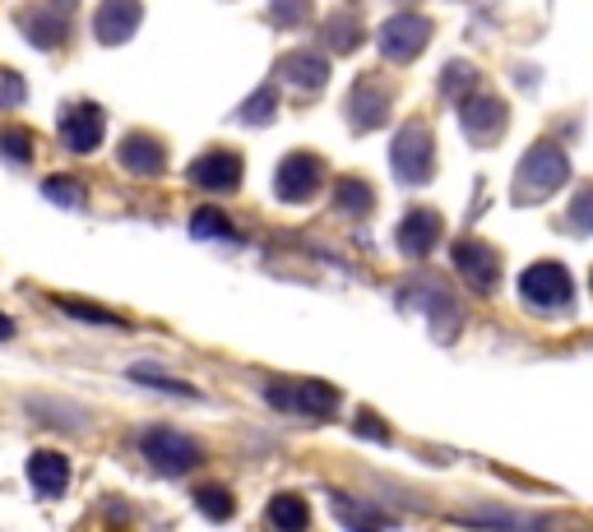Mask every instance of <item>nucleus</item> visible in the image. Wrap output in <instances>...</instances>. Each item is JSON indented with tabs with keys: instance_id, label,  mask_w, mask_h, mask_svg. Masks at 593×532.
Here are the masks:
<instances>
[{
	"instance_id": "f257e3e1",
	"label": "nucleus",
	"mask_w": 593,
	"mask_h": 532,
	"mask_svg": "<svg viewBox=\"0 0 593 532\" xmlns=\"http://www.w3.org/2000/svg\"><path fill=\"white\" fill-rule=\"evenodd\" d=\"M565 176H571V163H565L561 144H533L524 153L520 172H514V200L520 204H533V200H548L552 191H561Z\"/></svg>"
},
{
	"instance_id": "f03ea898",
	"label": "nucleus",
	"mask_w": 593,
	"mask_h": 532,
	"mask_svg": "<svg viewBox=\"0 0 593 532\" xmlns=\"http://www.w3.org/2000/svg\"><path fill=\"white\" fill-rule=\"evenodd\" d=\"M520 297H524V306L543 310V315H561L575 306V278L565 274V264L538 259L520 274Z\"/></svg>"
},
{
	"instance_id": "7ed1b4c3",
	"label": "nucleus",
	"mask_w": 593,
	"mask_h": 532,
	"mask_svg": "<svg viewBox=\"0 0 593 532\" xmlns=\"http://www.w3.org/2000/svg\"><path fill=\"white\" fill-rule=\"evenodd\" d=\"M390 167H395V176H399L403 185L431 181V172H436V144H431V130H427L422 121L403 125L399 135H395V144H390Z\"/></svg>"
},
{
	"instance_id": "20e7f679",
	"label": "nucleus",
	"mask_w": 593,
	"mask_h": 532,
	"mask_svg": "<svg viewBox=\"0 0 593 532\" xmlns=\"http://www.w3.org/2000/svg\"><path fill=\"white\" fill-rule=\"evenodd\" d=\"M140 454L167 477H186L200 463V444L182 431H172V426H153V431L140 436Z\"/></svg>"
},
{
	"instance_id": "39448f33",
	"label": "nucleus",
	"mask_w": 593,
	"mask_h": 532,
	"mask_svg": "<svg viewBox=\"0 0 593 532\" xmlns=\"http://www.w3.org/2000/svg\"><path fill=\"white\" fill-rule=\"evenodd\" d=\"M265 398L278 408V412H293V417H311V421H325L339 412V393L320 380H301V385H274L265 389Z\"/></svg>"
},
{
	"instance_id": "423d86ee",
	"label": "nucleus",
	"mask_w": 593,
	"mask_h": 532,
	"mask_svg": "<svg viewBox=\"0 0 593 532\" xmlns=\"http://www.w3.org/2000/svg\"><path fill=\"white\" fill-rule=\"evenodd\" d=\"M505 121H510V112H505L501 98L478 93V89L469 98H459V125H463V135H469L473 144H497Z\"/></svg>"
},
{
	"instance_id": "0eeeda50",
	"label": "nucleus",
	"mask_w": 593,
	"mask_h": 532,
	"mask_svg": "<svg viewBox=\"0 0 593 532\" xmlns=\"http://www.w3.org/2000/svg\"><path fill=\"white\" fill-rule=\"evenodd\" d=\"M325 181V163L316 153H288L274 172V195L288 200V204H306Z\"/></svg>"
},
{
	"instance_id": "6e6552de",
	"label": "nucleus",
	"mask_w": 593,
	"mask_h": 532,
	"mask_svg": "<svg viewBox=\"0 0 593 532\" xmlns=\"http://www.w3.org/2000/svg\"><path fill=\"white\" fill-rule=\"evenodd\" d=\"M376 42H380V57H385V61L408 65V61L431 42V23H427L422 14H395V19L376 33Z\"/></svg>"
},
{
	"instance_id": "1a4fd4ad",
	"label": "nucleus",
	"mask_w": 593,
	"mask_h": 532,
	"mask_svg": "<svg viewBox=\"0 0 593 532\" xmlns=\"http://www.w3.org/2000/svg\"><path fill=\"white\" fill-rule=\"evenodd\" d=\"M450 259H454V269L463 274V283H469L473 291H492L497 278H501V255L487 242H478V236H463V242H454Z\"/></svg>"
},
{
	"instance_id": "9d476101",
	"label": "nucleus",
	"mask_w": 593,
	"mask_h": 532,
	"mask_svg": "<svg viewBox=\"0 0 593 532\" xmlns=\"http://www.w3.org/2000/svg\"><path fill=\"white\" fill-rule=\"evenodd\" d=\"M108 135V112L98 102H74L61 112V140L70 153H93Z\"/></svg>"
},
{
	"instance_id": "9b49d317",
	"label": "nucleus",
	"mask_w": 593,
	"mask_h": 532,
	"mask_svg": "<svg viewBox=\"0 0 593 532\" xmlns=\"http://www.w3.org/2000/svg\"><path fill=\"white\" fill-rule=\"evenodd\" d=\"M140 19H144L140 0H102L98 14H93V33H98L102 47H121V42L135 38Z\"/></svg>"
},
{
	"instance_id": "f8f14e48",
	"label": "nucleus",
	"mask_w": 593,
	"mask_h": 532,
	"mask_svg": "<svg viewBox=\"0 0 593 532\" xmlns=\"http://www.w3.org/2000/svg\"><path fill=\"white\" fill-rule=\"evenodd\" d=\"M191 181L200 185V191H237L242 185V153H232V149L200 153L191 163Z\"/></svg>"
},
{
	"instance_id": "ddd939ff",
	"label": "nucleus",
	"mask_w": 593,
	"mask_h": 532,
	"mask_svg": "<svg viewBox=\"0 0 593 532\" xmlns=\"http://www.w3.org/2000/svg\"><path fill=\"white\" fill-rule=\"evenodd\" d=\"M348 121H352V130H380L390 121V93H385L376 79H362V84L348 93Z\"/></svg>"
},
{
	"instance_id": "4468645a",
	"label": "nucleus",
	"mask_w": 593,
	"mask_h": 532,
	"mask_svg": "<svg viewBox=\"0 0 593 532\" xmlns=\"http://www.w3.org/2000/svg\"><path fill=\"white\" fill-rule=\"evenodd\" d=\"M395 242H399V250H403L408 259H422V255L436 250V242H441V218H436V213H427V208H412L408 218L399 223Z\"/></svg>"
},
{
	"instance_id": "2eb2a0df",
	"label": "nucleus",
	"mask_w": 593,
	"mask_h": 532,
	"mask_svg": "<svg viewBox=\"0 0 593 532\" xmlns=\"http://www.w3.org/2000/svg\"><path fill=\"white\" fill-rule=\"evenodd\" d=\"M116 163L131 176H159L163 163H167V149L153 135H125L121 149H116Z\"/></svg>"
},
{
	"instance_id": "dca6fc26",
	"label": "nucleus",
	"mask_w": 593,
	"mask_h": 532,
	"mask_svg": "<svg viewBox=\"0 0 593 532\" xmlns=\"http://www.w3.org/2000/svg\"><path fill=\"white\" fill-rule=\"evenodd\" d=\"M278 79L301 89V93H320L329 84V61L320 57V51H293V57L278 65Z\"/></svg>"
},
{
	"instance_id": "f3484780",
	"label": "nucleus",
	"mask_w": 593,
	"mask_h": 532,
	"mask_svg": "<svg viewBox=\"0 0 593 532\" xmlns=\"http://www.w3.org/2000/svg\"><path fill=\"white\" fill-rule=\"evenodd\" d=\"M29 482L38 495H61L70 487V459L57 454V449H38L29 459Z\"/></svg>"
},
{
	"instance_id": "a211bd4d",
	"label": "nucleus",
	"mask_w": 593,
	"mask_h": 532,
	"mask_svg": "<svg viewBox=\"0 0 593 532\" xmlns=\"http://www.w3.org/2000/svg\"><path fill=\"white\" fill-rule=\"evenodd\" d=\"M408 291H418V297H422V315L431 319V334L436 338H441V342H450L454 338V329H459V319H463V310L454 306V297H450V291H441V287H408Z\"/></svg>"
},
{
	"instance_id": "6ab92c4d",
	"label": "nucleus",
	"mask_w": 593,
	"mask_h": 532,
	"mask_svg": "<svg viewBox=\"0 0 593 532\" xmlns=\"http://www.w3.org/2000/svg\"><path fill=\"white\" fill-rule=\"evenodd\" d=\"M19 29H23V38H29L33 47H57V42H65V19L51 14V10H23V14H19Z\"/></svg>"
},
{
	"instance_id": "aec40b11",
	"label": "nucleus",
	"mask_w": 593,
	"mask_h": 532,
	"mask_svg": "<svg viewBox=\"0 0 593 532\" xmlns=\"http://www.w3.org/2000/svg\"><path fill=\"white\" fill-rule=\"evenodd\" d=\"M329 504H334V519L348 523V528H385V523H395L385 510H371V504H362V500H344V495H334Z\"/></svg>"
},
{
	"instance_id": "412c9836",
	"label": "nucleus",
	"mask_w": 593,
	"mask_h": 532,
	"mask_svg": "<svg viewBox=\"0 0 593 532\" xmlns=\"http://www.w3.org/2000/svg\"><path fill=\"white\" fill-rule=\"evenodd\" d=\"M269 523H278L283 532H301L306 523H311V510H306L301 495H278L269 504Z\"/></svg>"
},
{
	"instance_id": "4be33fe9",
	"label": "nucleus",
	"mask_w": 593,
	"mask_h": 532,
	"mask_svg": "<svg viewBox=\"0 0 593 532\" xmlns=\"http://www.w3.org/2000/svg\"><path fill=\"white\" fill-rule=\"evenodd\" d=\"M334 204H339V213H352V218H362V213H371V185L344 176L339 185H334Z\"/></svg>"
},
{
	"instance_id": "5701e85b",
	"label": "nucleus",
	"mask_w": 593,
	"mask_h": 532,
	"mask_svg": "<svg viewBox=\"0 0 593 532\" xmlns=\"http://www.w3.org/2000/svg\"><path fill=\"white\" fill-rule=\"evenodd\" d=\"M191 232L200 236V242H237V227H232L218 208H195Z\"/></svg>"
},
{
	"instance_id": "b1692460",
	"label": "nucleus",
	"mask_w": 593,
	"mask_h": 532,
	"mask_svg": "<svg viewBox=\"0 0 593 532\" xmlns=\"http://www.w3.org/2000/svg\"><path fill=\"white\" fill-rule=\"evenodd\" d=\"M274 112H278L274 89H255V93L237 106V121H242V125H269V121H274Z\"/></svg>"
},
{
	"instance_id": "393cba45",
	"label": "nucleus",
	"mask_w": 593,
	"mask_h": 532,
	"mask_svg": "<svg viewBox=\"0 0 593 532\" xmlns=\"http://www.w3.org/2000/svg\"><path fill=\"white\" fill-rule=\"evenodd\" d=\"M131 380H140V385H149V389H159V393H176V398H195V389H191L186 380H176V376H167V370H159V366H131Z\"/></svg>"
},
{
	"instance_id": "a878e982",
	"label": "nucleus",
	"mask_w": 593,
	"mask_h": 532,
	"mask_svg": "<svg viewBox=\"0 0 593 532\" xmlns=\"http://www.w3.org/2000/svg\"><path fill=\"white\" fill-rule=\"evenodd\" d=\"M42 195H47L51 204H61V208H80V204H84V185L70 181V176H47V181H42Z\"/></svg>"
},
{
	"instance_id": "bb28decb",
	"label": "nucleus",
	"mask_w": 593,
	"mask_h": 532,
	"mask_svg": "<svg viewBox=\"0 0 593 532\" xmlns=\"http://www.w3.org/2000/svg\"><path fill=\"white\" fill-rule=\"evenodd\" d=\"M325 42H329V51H352L357 42H362V29H357L352 14H334L329 29H325Z\"/></svg>"
},
{
	"instance_id": "cd10ccee",
	"label": "nucleus",
	"mask_w": 593,
	"mask_h": 532,
	"mask_svg": "<svg viewBox=\"0 0 593 532\" xmlns=\"http://www.w3.org/2000/svg\"><path fill=\"white\" fill-rule=\"evenodd\" d=\"M195 504H200V514L214 519V523L232 519V495H227L223 487H200V491H195Z\"/></svg>"
},
{
	"instance_id": "c85d7f7f",
	"label": "nucleus",
	"mask_w": 593,
	"mask_h": 532,
	"mask_svg": "<svg viewBox=\"0 0 593 532\" xmlns=\"http://www.w3.org/2000/svg\"><path fill=\"white\" fill-rule=\"evenodd\" d=\"M306 14H311V0H269V19L278 29H301Z\"/></svg>"
},
{
	"instance_id": "c756f323",
	"label": "nucleus",
	"mask_w": 593,
	"mask_h": 532,
	"mask_svg": "<svg viewBox=\"0 0 593 532\" xmlns=\"http://www.w3.org/2000/svg\"><path fill=\"white\" fill-rule=\"evenodd\" d=\"M473 84H478V70H473V65H463V61L446 65V74H441V89H446L450 98H469Z\"/></svg>"
},
{
	"instance_id": "7c9ffc66",
	"label": "nucleus",
	"mask_w": 593,
	"mask_h": 532,
	"mask_svg": "<svg viewBox=\"0 0 593 532\" xmlns=\"http://www.w3.org/2000/svg\"><path fill=\"white\" fill-rule=\"evenodd\" d=\"M57 306L65 310V315H74V319H93V325H121V319L116 315H108V310H102V306H89V301H74V297H57Z\"/></svg>"
},
{
	"instance_id": "2f4dec72",
	"label": "nucleus",
	"mask_w": 593,
	"mask_h": 532,
	"mask_svg": "<svg viewBox=\"0 0 593 532\" xmlns=\"http://www.w3.org/2000/svg\"><path fill=\"white\" fill-rule=\"evenodd\" d=\"M571 227L584 232V236H593V191H580L571 200Z\"/></svg>"
},
{
	"instance_id": "473e14b6",
	"label": "nucleus",
	"mask_w": 593,
	"mask_h": 532,
	"mask_svg": "<svg viewBox=\"0 0 593 532\" xmlns=\"http://www.w3.org/2000/svg\"><path fill=\"white\" fill-rule=\"evenodd\" d=\"M23 98H29V84H23V74L0 70V106H19Z\"/></svg>"
},
{
	"instance_id": "72a5a7b5",
	"label": "nucleus",
	"mask_w": 593,
	"mask_h": 532,
	"mask_svg": "<svg viewBox=\"0 0 593 532\" xmlns=\"http://www.w3.org/2000/svg\"><path fill=\"white\" fill-rule=\"evenodd\" d=\"M0 153L14 157V163H29V157H33V140L19 135V130H6V135H0Z\"/></svg>"
},
{
	"instance_id": "f704fd0d",
	"label": "nucleus",
	"mask_w": 593,
	"mask_h": 532,
	"mask_svg": "<svg viewBox=\"0 0 593 532\" xmlns=\"http://www.w3.org/2000/svg\"><path fill=\"white\" fill-rule=\"evenodd\" d=\"M459 523H510V528H529L533 519H524V514H505V510H478V514H459Z\"/></svg>"
},
{
	"instance_id": "c9c22d12",
	"label": "nucleus",
	"mask_w": 593,
	"mask_h": 532,
	"mask_svg": "<svg viewBox=\"0 0 593 532\" xmlns=\"http://www.w3.org/2000/svg\"><path fill=\"white\" fill-rule=\"evenodd\" d=\"M357 431H362V436H371V440H390V431H385V426H376V417H371V412H362V417H357Z\"/></svg>"
},
{
	"instance_id": "e433bc0d",
	"label": "nucleus",
	"mask_w": 593,
	"mask_h": 532,
	"mask_svg": "<svg viewBox=\"0 0 593 532\" xmlns=\"http://www.w3.org/2000/svg\"><path fill=\"white\" fill-rule=\"evenodd\" d=\"M6 338H14V325H10L6 315H0V342H6Z\"/></svg>"
},
{
	"instance_id": "4c0bfd02",
	"label": "nucleus",
	"mask_w": 593,
	"mask_h": 532,
	"mask_svg": "<svg viewBox=\"0 0 593 532\" xmlns=\"http://www.w3.org/2000/svg\"><path fill=\"white\" fill-rule=\"evenodd\" d=\"M57 6H74V0H57Z\"/></svg>"
}]
</instances>
